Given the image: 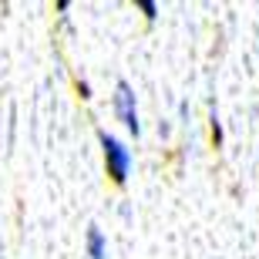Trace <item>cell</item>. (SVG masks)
<instances>
[{
	"label": "cell",
	"instance_id": "6da1fadb",
	"mask_svg": "<svg viewBox=\"0 0 259 259\" xmlns=\"http://www.w3.org/2000/svg\"><path fill=\"white\" fill-rule=\"evenodd\" d=\"M98 142H101V155H105V172L115 185H121L132 172V152L125 148V142H118L115 135L98 132Z\"/></svg>",
	"mask_w": 259,
	"mask_h": 259
},
{
	"label": "cell",
	"instance_id": "7a4b0ae2",
	"mask_svg": "<svg viewBox=\"0 0 259 259\" xmlns=\"http://www.w3.org/2000/svg\"><path fill=\"white\" fill-rule=\"evenodd\" d=\"M115 115H118V121L128 128V132L138 138L142 135V121H138V98H135V91H132V84L128 81H118L115 84Z\"/></svg>",
	"mask_w": 259,
	"mask_h": 259
},
{
	"label": "cell",
	"instance_id": "3957f363",
	"mask_svg": "<svg viewBox=\"0 0 259 259\" xmlns=\"http://www.w3.org/2000/svg\"><path fill=\"white\" fill-rule=\"evenodd\" d=\"M84 246H88V259H108V239H105V232L98 229V226L88 229Z\"/></svg>",
	"mask_w": 259,
	"mask_h": 259
},
{
	"label": "cell",
	"instance_id": "277c9868",
	"mask_svg": "<svg viewBox=\"0 0 259 259\" xmlns=\"http://www.w3.org/2000/svg\"><path fill=\"white\" fill-rule=\"evenodd\" d=\"M138 10H142V14H145L148 20H155V17H158V7H155L152 0H138Z\"/></svg>",
	"mask_w": 259,
	"mask_h": 259
}]
</instances>
